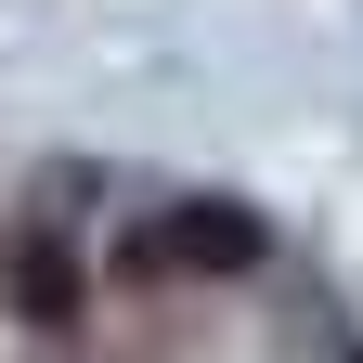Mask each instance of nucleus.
<instances>
[{"label": "nucleus", "instance_id": "nucleus-1", "mask_svg": "<svg viewBox=\"0 0 363 363\" xmlns=\"http://www.w3.org/2000/svg\"><path fill=\"white\" fill-rule=\"evenodd\" d=\"M247 259H259V208H234V195H195L130 234V272H247Z\"/></svg>", "mask_w": 363, "mask_h": 363}, {"label": "nucleus", "instance_id": "nucleus-2", "mask_svg": "<svg viewBox=\"0 0 363 363\" xmlns=\"http://www.w3.org/2000/svg\"><path fill=\"white\" fill-rule=\"evenodd\" d=\"M0 286H13V311H26V325H65V311H78V259H65L52 234H13Z\"/></svg>", "mask_w": 363, "mask_h": 363}]
</instances>
